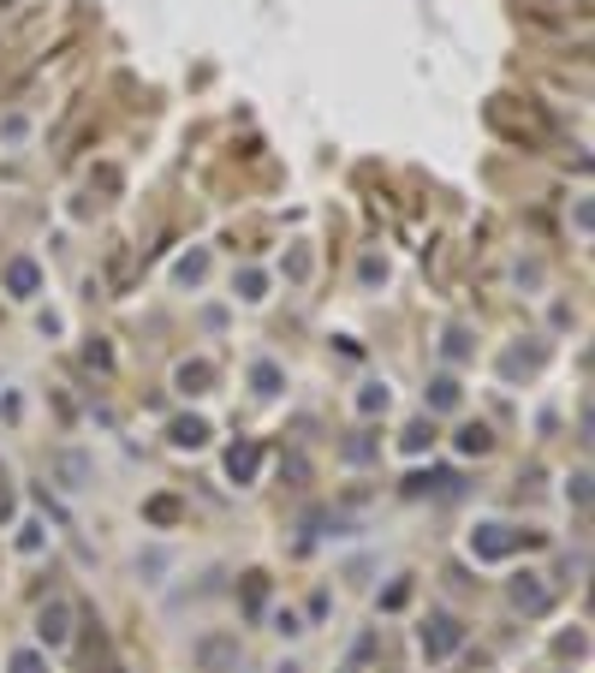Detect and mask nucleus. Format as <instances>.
I'll return each instance as SVG.
<instances>
[{
  "mask_svg": "<svg viewBox=\"0 0 595 673\" xmlns=\"http://www.w3.org/2000/svg\"><path fill=\"white\" fill-rule=\"evenodd\" d=\"M191 662L197 673H238L245 668V644H238V632H209V638H197Z\"/></svg>",
  "mask_w": 595,
  "mask_h": 673,
  "instance_id": "obj_1",
  "label": "nucleus"
},
{
  "mask_svg": "<svg viewBox=\"0 0 595 673\" xmlns=\"http://www.w3.org/2000/svg\"><path fill=\"white\" fill-rule=\"evenodd\" d=\"M536 530H512V525H476L471 530V554L476 561H506L512 549H536Z\"/></svg>",
  "mask_w": 595,
  "mask_h": 673,
  "instance_id": "obj_2",
  "label": "nucleus"
},
{
  "mask_svg": "<svg viewBox=\"0 0 595 673\" xmlns=\"http://www.w3.org/2000/svg\"><path fill=\"white\" fill-rule=\"evenodd\" d=\"M417 644H423L429 662H447V656L464 644V620H453V614H429V620H423V632H417Z\"/></svg>",
  "mask_w": 595,
  "mask_h": 673,
  "instance_id": "obj_3",
  "label": "nucleus"
},
{
  "mask_svg": "<svg viewBox=\"0 0 595 673\" xmlns=\"http://www.w3.org/2000/svg\"><path fill=\"white\" fill-rule=\"evenodd\" d=\"M72 620H78V614H72L66 596H48V602L36 608V638H42L48 650H66V644H72Z\"/></svg>",
  "mask_w": 595,
  "mask_h": 673,
  "instance_id": "obj_4",
  "label": "nucleus"
},
{
  "mask_svg": "<svg viewBox=\"0 0 595 673\" xmlns=\"http://www.w3.org/2000/svg\"><path fill=\"white\" fill-rule=\"evenodd\" d=\"M506 602L518 608V614H530V620H542L554 608V590L542 584V573H518L512 584H506Z\"/></svg>",
  "mask_w": 595,
  "mask_h": 673,
  "instance_id": "obj_5",
  "label": "nucleus"
},
{
  "mask_svg": "<svg viewBox=\"0 0 595 673\" xmlns=\"http://www.w3.org/2000/svg\"><path fill=\"white\" fill-rule=\"evenodd\" d=\"M7 292L12 298H36V292H42V269H36L30 257H12L7 262Z\"/></svg>",
  "mask_w": 595,
  "mask_h": 673,
  "instance_id": "obj_6",
  "label": "nucleus"
},
{
  "mask_svg": "<svg viewBox=\"0 0 595 673\" xmlns=\"http://www.w3.org/2000/svg\"><path fill=\"white\" fill-rule=\"evenodd\" d=\"M257 465H262L257 441H238V448H226V477H233V482H250V477H257Z\"/></svg>",
  "mask_w": 595,
  "mask_h": 673,
  "instance_id": "obj_7",
  "label": "nucleus"
},
{
  "mask_svg": "<svg viewBox=\"0 0 595 673\" xmlns=\"http://www.w3.org/2000/svg\"><path fill=\"white\" fill-rule=\"evenodd\" d=\"M54 472H60V482H66V489H90L96 465L84 460V453H60V460H54Z\"/></svg>",
  "mask_w": 595,
  "mask_h": 673,
  "instance_id": "obj_8",
  "label": "nucleus"
},
{
  "mask_svg": "<svg viewBox=\"0 0 595 673\" xmlns=\"http://www.w3.org/2000/svg\"><path fill=\"white\" fill-rule=\"evenodd\" d=\"M173 382H179V393H209L214 388V364L209 358H191V364H179V376H173Z\"/></svg>",
  "mask_w": 595,
  "mask_h": 673,
  "instance_id": "obj_9",
  "label": "nucleus"
},
{
  "mask_svg": "<svg viewBox=\"0 0 595 673\" xmlns=\"http://www.w3.org/2000/svg\"><path fill=\"white\" fill-rule=\"evenodd\" d=\"M423 400H429V412H459V400H464V393H459V382H453V376H435Z\"/></svg>",
  "mask_w": 595,
  "mask_h": 673,
  "instance_id": "obj_10",
  "label": "nucleus"
},
{
  "mask_svg": "<svg viewBox=\"0 0 595 673\" xmlns=\"http://www.w3.org/2000/svg\"><path fill=\"white\" fill-rule=\"evenodd\" d=\"M281 388H286L281 364H250V393H257V400H274Z\"/></svg>",
  "mask_w": 595,
  "mask_h": 673,
  "instance_id": "obj_11",
  "label": "nucleus"
},
{
  "mask_svg": "<svg viewBox=\"0 0 595 673\" xmlns=\"http://www.w3.org/2000/svg\"><path fill=\"white\" fill-rule=\"evenodd\" d=\"M168 436H173V448H202V441H209V424H202V417H173V429H168Z\"/></svg>",
  "mask_w": 595,
  "mask_h": 673,
  "instance_id": "obj_12",
  "label": "nucleus"
},
{
  "mask_svg": "<svg viewBox=\"0 0 595 673\" xmlns=\"http://www.w3.org/2000/svg\"><path fill=\"white\" fill-rule=\"evenodd\" d=\"M500 370L506 376H530V370H542V346H512V352H506V358H500Z\"/></svg>",
  "mask_w": 595,
  "mask_h": 673,
  "instance_id": "obj_13",
  "label": "nucleus"
},
{
  "mask_svg": "<svg viewBox=\"0 0 595 673\" xmlns=\"http://www.w3.org/2000/svg\"><path fill=\"white\" fill-rule=\"evenodd\" d=\"M238 298H245V304H262V298H269V274H262V269H245V274H238Z\"/></svg>",
  "mask_w": 595,
  "mask_h": 673,
  "instance_id": "obj_14",
  "label": "nucleus"
},
{
  "mask_svg": "<svg viewBox=\"0 0 595 673\" xmlns=\"http://www.w3.org/2000/svg\"><path fill=\"white\" fill-rule=\"evenodd\" d=\"M387 400H394V393H387V382H363L358 412H363V417H375V412H387Z\"/></svg>",
  "mask_w": 595,
  "mask_h": 673,
  "instance_id": "obj_15",
  "label": "nucleus"
},
{
  "mask_svg": "<svg viewBox=\"0 0 595 673\" xmlns=\"http://www.w3.org/2000/svg\"><path fill=\"white\" fill-rule=\"evenodd\" d=\"M173 274H179V286H197L202 274H209V250H191V257H179V269H173Z\"/></svg>",
  "mask_w": 595,
  "mask_h": 673,
  "instance_id": "obj_16",
  "label": "nucleus"
},
{
  "mask_svg": "<svg viewBox=\"0 0 595 673\" xmlns=\"http://www.w3.org/2000/svg\"><path fill=\"white\" fill-rule=\"evenodd\" d=\"M399 448H405V453H423V448H435V424H429V417H423V424H411V429H405V436H399Z\"/></svg>",
  "mask_w": 595,
  "mask_h": 673,
  "instance_id": "obj_17",
  "label": "nucleus"
},
{
  "mask_svg": "<svg viewBox=\"0 0 595 673\" xmlns=\"http://www.w3.org/2000/svg\"><path fill=\"white\" fill-rule=\"evenodd\" d=\"M488 448H495V436H488L483 424H464L459 429V453H488Z\"/></svg>",
  "mask_w": 595,
  "mask_h": 673,
  "instance_id": "obj_18",
  "label": "nucleus"
},
{
  "mask_svg": "<svg viewBox=\"0 0 595 673\" xmlns=\"http://www.w3.org/2000/svg\"><path fill=\"white\" fill-rule=\"evenodd\" d=\"M7 673H48V662H42V650H18L7 662Z\"/></svg>",
  "mask_w": 595,
  "mask_h": 673,
  "instance_id": "obj_19",
  "label": "nucleus"
},
{
  "mask_svg": "<svg viewBox=\"0 0 595 673\" xmlns=\"http://www.w3.org/2000/svg\"><path fill=\"white\" fill-rule=\"evenodd\" d=\"M441 352H447V358H464V352H471V334H464V328H447V340H441Z\"/></svg>",
  "mask_w": 595,
  "mask_h": 673,
  "instance_id": "obj_20",
  "label": "nucleus"
},
{
  "mask_svg": "<svg viewBox=\"0 0 595 673\" xmlns=\"http://www.w3.org/2000/svg\"><path fill=\"white\" fill-rule=\"evenodd\" d=\"M346 460H358V465L375 460V441H370V436H351V441H346Z\"/></svg>",
  "mask_w": 595,
  "mask_h": 673,
  "instance_id": "obj_21",
  "label": "nucleus"
},
{
  "mask_svg": "<svg viewBox=\"0 0 595 673\" xmlns=\"http://www.w3.org/2000/svg\"><path fill=\"white\" fill-rule=\"evenodd\" d=\"M566 494H572V506H590V472H578L572 482H566Z\"/></svg>",
  "mask_w": 595,
  "mask_h": 673,
  "instance_id": "obj_22",
  "label": "nucleus"
},
{
  "mask_svg": "<svg viewBox=\"0 0 595 673\" xmlns=\"http://www.w3.org/2000/svg\"><path fill=\"white\" fill-rule=\"evenodd\" d=\"M286 274H293V281H303V274H310V250H293V262H286Z\"/></svg>",
  "mask_w": 595,
  "mask_h": 673,
  "instance_id": "obj_23",
  "label": "nucleus"
},
{
  "mask_svg": "<svg viewBox=\"0 0 595 673\" xmlns=\"http://www.w3.org/2000/svg\"><path fill=\"white\" fill-rule=\"evenodd\" d=\"M560 656H584V632H566V638H560Z\"/></svg>",
  "mask_w": 595,
  "mask_h": 673,
  "instance_id": "obj_24",
  "label": "nucleus"
}]
</instances>
